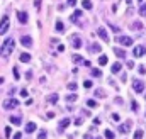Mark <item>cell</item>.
Masks as SVG:
<instances>
[{
    "mask_svg": "<svg viewBox=\"0 0 146 139\" xmlns=\"http://www.w3.org/2000/svg\"><path fill=\"white\" fill-rule=\"evenodd\" d=\"M14 48H15V41H14V39H7V41L2 44V48H0V56H2V58L10 56V53L14 51Z\"/></svg>",
    "mask_w": 146,
    "mask_h": 139,
    "instance_id": "6da1fadb",
    "label": "cell"
},
{
    "mask_svg": "<svg viewBox=\"0 0 146 139\" xmlns=\"http://www.w3.org/2000/svg\"><path fill=\"white\" fill-rule=\"evenodd\" d=\"M15 107H19V100H17V99L10 97V99L3 100V109H5V110H12V109H15Z\"/></svg>",
    "mask_w": 146,
    "mask_h": 139,
    "instance_id": "7a4b0ae2",
    "label": "cell"
},
{
    "mask_svg": "<svg viewBox=\"0 0 146 139\" xmlns=\"http://www.w3.org/2000/svg\"><path fill=\"white\" fill-rule=\"evenodd\" d=\"M133 90H134L136 93H141V92L145 90V81H141V80H133Z\"/></svg>",
    "mask_w": 146,
    "mask_h": 139,
    "instance_id": "3957f363",
    "label": "cell"
},
{
    "mask_svg": "<svg viewBox=\"0 0 146 139\" xmlns=\"http://www.w3.org/2000/svg\"><path fill=\"white\" fill-rule=\"evenodd\" d=\"M9 15H3L2 17V21H0V34H5L7 32V29H9Z\"/></svg>",
    "mask_w": 146,
    "mask_h": 139,
    "instance_id": "277c9868",
    "label": "cell"
},
{
    "mask_svg": "<svg viewBox=\"0 0 146 139\" xmlns=\"http://www.w3.org/2000/svg\"><path fill=\"white\" fill-rule=\"evenodd\" d=\"M117 42L121 46H131L133 44V37H127V36H119L117 37Z\"/></svg>",
    "mask_w": 146,
    "mask_h": 139,
    "instance_id": "5b68a950",
    "label": "cell"
},
{
    "mask_svg": "<svg viewBox=\"0 0 146 139\" xmlns=\"http://www.w3.org/2000/svg\"><path fill=\"white\" fill-rule=\"evenodd\" d=\"M33 42H34V41H33L31 36H22V37H21V44H22L24 48H31Z\"/></svg>",
    "mask_w": 146,
    "mask_h": 139,
    "instance_id": "8992f818",
    "label": "cell"
},
{
    "mask_svg": "<svg viewBox=\"0 0 146 139\" xmlns=\"http://www.w3.org/2000/svg\"><path fill=\"white\" fill-rule=\"evenodd\" d=\"M133 54H134L136 58L145 56V54H146V48H145V46H136V48H134V51H133Z\"/></svg>",
    "mask_w": 146,
    "mask_h": 139,
    "instance_id": "52a82bcc",
    "label": "cell"
},
{
    "mask_svg": "<svg viewBox=\"0 0 146 139\" xmlns=\"http://www.w3.org/2000/svg\"><path fill=\"white\" fill-rule=\"evenodd\" d=\"M97 34H99V37H100L104 42H109V34H107V31H106L104 27H99V29H97Z\"/></svg>",
    "mask_w": 146,
    "mask_h": 139,
    "instance_id": "ba28073f",
    "label": "cell"
},
{
    "mask_svg": "<svg viewBox=\"0 0 146 139\" xmlns=\"http://www.w3.org/2000/svg\"><path fill=\"white\" fill-rule=\"evenodd\" d=\"M131 127H133V126H131V122L127 120V122H124V124H121V126H119V131H121L122 134H127V132L131 131Z\"/></svg>",
    "mask_w": 146,
    "mask_h": 139,
    "instance_id": "9c48e42d",
    "label": "cell"
},
{
    "mask_svg": "<svg viewBox=\"0 0 146 139\" xmlns=\"http://www.w3.org/2000/svg\"><path fill=\"white\" fill-rule=\"evenodd\" d=\"M17 19H19V22H21V24H27V21H29L27 12H17Z\"/></svg>",
    "mask_w": 146,
    "mask_h": 139,
    "instance_id": "30bf717a",
    "label": "cell"
},
{
    "mask_svg": "<svg viewBox=\"0 0 146 139\" xmlns=\"http://www.w3.org/2000/svg\"><path fill=\"white\" fill-rule=\"evenodd\" d=\"M72 46L73 48H82V39L78 37V36H72Z\"/></svg>",
    "mask_w": 146,
    "mask_h": 139,
    "instance_id": "8fae6325",
    "label": "cell"
},
{
    "mask_svg": "<svg viewBox=\"0 0 146 139\" xmlns=\"http://www.w3.org/2000/svg\"><path fill=\"white\" fill-rule=\"evenodd\" d=\"M36 129H37V126L34 124V122H29V124H26V132H27V134H33Z\"/></svg>",
    "mask_w": 146,
    "mask_h": 139,
    "instance_id": "7c38bea8",
    "label": "cell"
},
{
    "mask_svg": "<svg viewBox=\"0 0 146 139\" xmlns=\"http://www.w3.org/2000/svg\"><path fill=\"white\" fill-rule=\"evenodd\" d=\"M70 124H72V120H70V119H63V120L60 122V131H65Z\"/></svg>",
    "mask_w": 146,
    "mask_h": 139,
    "instance_id": "4fadbf2b",
    "label": "cell"
},
{
    "mask_svg": "<svg viewBox=\"0 0 146 139\" xmlns=\"http://www.w3.org/2000/svg\"><path fill=\"white\" fill-rule=\"evenodd\" d=\"M19 60H21L22 63H29V61H31V54H29V53H22V54L19 56Z\"/></svg>",
    "mask_w": 146,
    "mask_h": 139,
    "instance_id": "5bb4252c",
    "label": "cell"
},
{
    "mask_svg": "<svg viewBox=\"0 0 146 139\" xmlns=\"http://www.w3.org/2000/svg\"><path fill=\"white\" fill-rule=\"evenodd\" d=\"M121 68H122V65H121V63L117 61V63H114V65H112V70H110V71H112V73L115 75V73H119V71H121Z\"/></svg>",
    "mask_w": 146,
    "mask_h": 139,
    "instance_id": "9a60e30c",
    "label": "cell"
},
{
    "mask_svg": "<svg viewBox=\"0 0 146 139\" xmlns=\"http://www.w3.org/2000/svg\"><path fill=\"white\" fill-rule=\"evenodd\" d=\"M114 54H117L119 58H124V56H126L124 49H121V48H114Z\"/></svg>",
    "mask_w": 146,
    "mask_h": 139,
    "instance_id": "2e32d148",
    "label": "cell"
},
{
    "mask_svg": "<svg viewBox=\"0 0 146 139\" xmlns=\"http://www.w3.org/2000/svg\"><path fill=\"white\" fill-rule=\"evenodd\" d=\"M107 61H109V60H107V56H106V54H100V56H99V65H100V66L107 65Z\"/></svg>",
    "mask_w": 146,
    "mask_h": 139,
    "instance_id": "e0dca14e",
    "label": "cell"
},
{
    "mask_svg": "<svg viewBox=\"0 0 146 139\" xmlns=\"http://www.w3.org/2000/svg\"><path fill=\"white\" fill-rule=\"evenodd\" d=\"M95 97H97V99H104V97H106V90L97 88V90H95Z\"/></svg>",
    "mask_w": 146,
    "mask_h": 139,
    "instance_id": "ac0fdd59",
    "label": "cell"
},
{
    "mask_svg": "<svg viewBox=\"0 0 146 139\" xmlns=\"http://www.w3.org/2000/svg\"><path fill=\"white\" fill-rule=\"evenodd\" d=\"M90 51H92V53H99V51H100V44H99V42H94V44L90 46Z\"/></svg>",
    "mask_w": 146,
    "mask_h": 139,
    "instance_id": "d6986e66",
    "label": "cell"
},
{
    "mask_svg": "<svg viewBox=\"0 0 146 139\" xmlns=\"http://www.w3.org/2000/svg\"><path fill=\"white\" fill-rule=\"evenodd\" d=\"M73 61H75L76 65H80V63H85V60H83L80 54H73Z\"/></svg>",
    "mask_w": 146,
    "mask_h": 139,
    "instance_id": "ffe728a7",
    "label": "cell"
},
{
    "mask_svg": "<svg viewBox=\"0 0 146 139\" xmlns=\"http://www.w3.org/2000/svg\"><path fill=\"white\" fill-rule=\"evenodd\" d=\"M48 102H49V104H56V102H58V95H56V93H51V95L48 97Z\"/></svg>",
    "mask_w": 146,
    "mask_h": 139,
    "instance_id": "44dd1931",
    "label": "cell"
},
{
    "mask_svg": "<svg viewBox=\"0 0 146 139\" xmlns=\"http://www.w3.org/2000/svg\"><path fill=\"white\" fill-rule=\"evenodd\" d=\"M10 122H12L14 126H19L22 120H21V117H17V115H12V117H10Z\"/></svg>",
    "mask_w": 146,
    "mask_h": 139,
    "instance_id": "7402d4cb",
    "label": "cell"
},
{
    "mask_svg": "<svg viewBox=\"0 0 146 139\" xmlns=\"http://www.w3.org/2000/svg\"><path fill=\"white\" fill-rule=\"evenodd\" d=\"M133 29H134V31H141V29H143V24H141L139 21H136V22H133Z\"/></svg>",
    "mask_w": 146,
    "mask_h": 139,
    "instance_id": "603a6c76",
    "label": "cell"
},
{
    "mask_svg": "<svg viewBox=\"0 0 146 139\" xmlns=\"http://www.w3.org/2000/svg\"><path fill=\"white\" fill-rule=\"evenodd\" d=\"M63 31H65V26H63L61 21H58L56 22V32H63Z\"/></svg>",
    "mask_w": 146,
    "mask_h": 139,
    "instance_id": "cb8c5ba5",
    "label": "cell"
},
{
    "mask_svg": "<svg viewBox=\"0 0 146 139\" xmlns=\"http://www.w3.org/2000/svg\"><path fill=\"white\" fill-rule=\"evenodd\" d=\"M90 73H92V76H95V78H100V76H102V70H90Z\"/></svg>",
    "mask_w": 146,
    "mask_h": 139,
    "instance_id": "d4e9b609",
    "label": "cell"
},
{
    "mask_svg": "<svg viewBox=\"0 0 146 139\" xmlns=\"http://www.w3.org/2000/svg\"><path fill=\"white\" fill-rule=\"evenodd\" d=\"M82 5H83V9H85V10H92V2L83 0V3H82Z\"/></svg>",
    "mask_w": 146,
    "mask_h": 139,
    "instance_id": "484cf974",
    "label": "cell"
},
{
    "mask_svg": "<svg viewBox=\"0 0 146 139\" xmlns=\"http://www.w3.org/2000/svg\"><path fill=\"white\" fill-rule=\"evenodd\" d=\"M139 15H141V17H146V3H143V5L139 7Z\"/></svg>",
    "mask_w": 146,
    "mask_h": 139,
    "instance_id": "4316f807",
    "label": "cell"
},
{
    "mask_svg": "<svg viewBox=\"0 0 146 139\" xmlns=\"http://www.w3.org/2000/svg\"><path fill=\"white\" fill-rule=\"evenodd\" d=\"M92 85H94V83H92V80H85V81H83V87H85V90L92 88Z\"/></svg>",
    "mask_w": 146,
    "mask_h": 139,
    "instance_id": "83f0119b",
    "label": "cell"
},
{
    "mask_svg": "<svg viewBox=\"0 0 146 139\" xmlns=\"http://www.w3.org/2000/svg\"><path fill=\"white\" fill-rule=\"evenodd\" d=\"M12 73H14V78H15V80H19V78H21V73H19V68H17V66L12 70Z\"/></svg>",
    "mask_w": 146,
    "mask_h": 139,
    "instance_id": "f1b7e54d",
    "label": "cell"
},
{
    "mask_svg": "<svg viewBox=\"0 0 146 139\" xmlns=\"http://www.w3.org/2000/svg\"><path fill=\"white\" fill-rule=\"evenodd\" d=\"M75 100H76V93H70L66 97V102H75Z\"/></svg>",
    "mask_w": 146,
    "mask_h": 139,
    "instance_id": "f546056e",
    "label": "cell"
},
{
    "mask_svg": "<svg viewBox=\"0 0 146 139\" xmlns=\"http://www.w3.org/2000/svg\"><path fill=\"white\" fill-rule=\"evenodd\" d=\"M134 139H143V131H141V129H138V131L134 132Z\"/></svg>",
    "mask_w": 146,
    "mask_h": 139,
    "instance_id": "4dcf8cb0",
    "label": "cell"
},
{
    "mask_svg": "<svg viewBox=\"0 0 146 139\" xmlns=\"http://www.w3.org/2000/svg\"><path fill=\"white\" fill-rule=\"evenodd\" d=\"M104 134H106V138H107V139H114V132H112L110 129H107V131H106Z\"/></svg>",
    "mask_w": 146,
    "mask_h": 139,
    "instance_id": "1f68e13d",
    "label": "cell"
},
{
    "mask_svg": "<svg viewBox=\"0 0 146 139\" xmlns=\"http://www.w3.org/2000/svg\"><path fill=\"white\" fill-rule=\"evenodd\" d=\"M46 138H48L46 131H41V132H39V136H37V139H46Z\"/></svg>",
    "mask_w": 146,
    "mask_h": 139,
    "instance_id": "d6a6232c",
    "label": "cell"
},
{
    "mask_svg": "<svg viewBox=\"0 0 146 139\" xmlns=\"http://www.w3.org/2000/svg\"><path fill=\"white\" fill-rule=\"evenodd\" d=\"M87 105L88 107H97V102L95 100H87Z\"/></svg>",
    "mask_w": 146,
    "mask_h": 139,
    "instance_id": "836d02e7",
    "label": "cell"
},
{
    "mask_svg": "<svg viewBox=\"0 0 146 139\" xmlns=\"http://www.w3.org/2000/svg\"><path fill=\"white\" fill-rule=\"evenodd\" d=\"M68 90H76V83H68Z\"/></svg>",
    "mask_w": 146,
    "mask_h": 139,
    "instance_id": "e575fe53",
    "label": "cell"
},
{
    "mask_svg": "<svg viewBox=\"0 0 146 139\" xmlns=\"http://www.w3.org/2000/svg\"><path fill=\"white\" fill-rule=\"evenodd\" d=\"M109 26H110V29H112L114 32H119V31H121V29H119L117 26H114V24H109Z\"/></svg>",
    "mask_w": 146,
    "mask_h": 139,
    "instance_id": "d590c367",
    "label": "cell"
},
{
    "mask_svg": "<svg viewBox=\"0 0 146 139\" xmlns=\"http://www.w3.org/2000/svg\"><path fill=\"white\" fill-rule=\"evenodd\" d=\"M41 2H42V0H34V5H36V9H37V10L41 9Z\"/></svg>",
    "mask_w": 146,
    "mask_h": 139,
    "instance_id": "8d00e7d4",
    "label": "cell"
},
{
    "mask_svg": "<svg viewBox=\"0 0 146 139\" xmlns=\"http://www.w3.org/2000/svg\"><path fill=\"white\" fill-rule=\"evenodd\" d=\"M138 71H139L141 75H145V73H146V68H145V66H139V68H138Z\"/></svg>",
    "mask_w": 146,
    "mask_h": 139,
    "instance_id": "74e56055",
    "label": "cell"
},
{
    "mask_svg": "<svg viewBox=\"0 0 146 139\" xmlns=\"http://www.w3.org/2000/svg\"><path fill=\"white\" fill-rule=\"evenodd\" d=\"M14 139H22V134H21V132H15V134H14Z\"/></svg>",
    "mask_w": 146,
    "mask_h": 139,
    "instance_id": "f35d334b",
    "label": "cell"
},
{
    "mask_svg": "<svg viewBox=\"0 0 146 139\" xmlns=\"http://www.w3.org/2000/svg\"><path fill=\"white\" fill-rule=\"evenodd\" d=\"M26 78L31 80V78H33V71H27V73H26Z\"/></svg>",
    "mask_w": 146,
    "mask_h": 139,
    "instance_id": "ab89813d",
    "label": "cell"
},
{
    "mask_svg": "<svg viewBox=\"0 0 146 139\" xmlns=\"http://www.w3.org/2000/svg\"><path fill=\"white\" fill-rule=\"evenodd\" d=\"M68 5H72V7H75V5H76V0H68Z\"/></svg>",
    "mask_w": 146,
    "mask_h": 139,
    "instance_id": "60d3db41",
    "label": "cell"
},
{
    "mask_svg": "<svg viewBox=\"0 0 146 139\" xmlns=\"http://www.w3.org/2000/svg\"><path fill=\"white\" fill-rule=\"evenodd\" d=\"M10 132H12L10 127H5V136H10Z\"/></svg>",
    "mask_w": 146,
    "mask_h": 139,
    "instance_id": "b9f144b4",
    "label": "cell"
},
{
    "mask_svg": "<svg viewBox=\"0 0 146 139\" xmlns=\"http://www.w3.org/2000/svg\"><path fill=\"white\" fill-rule=\"evenodd\" d=\"M131 107H133V110H138V104H136V102H133V104H131Z\"/></svg>",
    "mask_w": 146,
    "mask_h": 139,
    "instance_id": "7bdbcfd3",
    "label": "cell"
},
{
    "mask_svg": "<svg viewBox=\"0 0 146 139\" xmlns=\"http://www.w3.org/2000/svg\"><path fill=\"white\" fill-rule=\"evenodd\" d=\"M21 95L22 97H27V90H21Z\"/></svg>",
    "mask_w": 146,
    "mask_h": 139,
    "instance_id": "ee69618b",
    "label": "cell"
},
{
    "mask_svg": "<svg viewBox=\"0 0 146 139\" xmlns=\"http://www.w3.org/2000/svg\"><path fill=\"white\" fill-rule=\"evenodd\" d=\"M94 124H95V126H99V124H100V119H97V117H95V119H94Z\"/></svg>",
    "mask_w": 146,
    "mask_h": 139,
    "instance_id": "f6af8a7d",
    "label": "cell"
},
{
    "mask_svg": "<svg viewBox=\"0 0 146 139\" xmlns=\"http://www.w3.org/2000/svg\"><path fill=\"white\" fill-rule=\"evenodd\" d=\"M75 126H82V119H76L75 120Z\"/></svg>",
    "mask_w": 146,
    "mask_h": 139,
    "instance_id": "bcb514c9",
    "label": "cell"
},
{
    "mask_svg": "<svg viewBox=\"0 0 146 139\" xmlns=\"http://www.w3.org/2000/svg\"><path fill=\"white\" fill-rule=\"evenodd\" d=\"M2 83H3V78H2V76H0V85H2Z\"/></svg>",
    "mask_w": 146,
    "mask_h": 139,
    "instance_id": "7dc6e473",
    "label": "cell"
},
{
    "mask_svg": "<svg viewBox=\"0 0 146 139\" xmlns=\"http://www.w3.org/2000/svg\"><path fill=\"white\" fill-rule=\"evenodd\" d=\"M139 2H143V0H139Z\"/></svg>",
    "mask_w": 146,
    "mask_h": 139,
    "instance_id": "c3c4849f",
    "label": "cell"
},
{
    "mask_svg": "<svg viewBox=\"0 0 146 139\" xmlns=\"http://www.w3.org/2000/svg\"><path fill=\"white\" fill-rule=\"evenodd\" d=\"M145 99H146V97H145Z\"/></svg>",
    "mask_w": 146,
    "mask_h": 139,
    "instance_id": "681fc988",
    "label": "cell"
}]
</instances>
